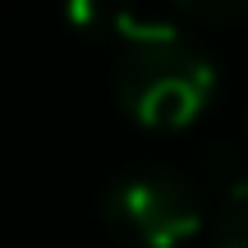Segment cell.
<instances>
[{"label": "cell", "mask_w": 248, "mask_h": 248, "mask_svg": "<svg viewBox=\"0 0 248 248\" xmlns=\"http://www.w3.org/2000/svg\"><path fill=\"white\" fill-rule=\"evenodd\" d=\"M115 101L142 129H188L216 97V64L175 23L129 42L115 60Z\"/></svg>", "instance_id": "6da1fadb"}, {"label": "cell", "mask_w": 248, "mask_h": 248, "mask_svg": "<svg viewBox=\"0 0 248 248\" xmlns=\"http://www.w3.org/2000/svg\"><path fill=\"white\" fill-rule=\"evenodd\" d=\"M101 216L133 248H179L202 230L207 207L188 175L170 166H142L106 188Z\"/></svg>", "instance_id": "7a4b0ae2"}, {"label": "cell", "mask_w": 248, "mask_h": 248, "mask_svg": "<svg viewBox=\"0 0 248 248\" xmlns=\"http://www.w3.org/2000/svg\"><path fill=\"white\" fill-rule=\"evenodd\" d=\"M64 18H69L74 32L110 42L115 51H124L129 42H138V37H147L152 28L166 23V18L142 14L138 0H64Z\"/></svg>", "instance_id": "3957f363"}, {"label": "cell", "mask_w": 248, "mask_h": 248, "mask_svg": "<svg viewBox=\"0 0 248 248\" xmlns=\"http://www.w3.org/2000/svg\"><path fill=\"white\" fill-rule=\"evenodd\" d=\"M212 248H248V179L225 193L221 216H216Z\"/></svg>", "instance_id": "277c9868"}, {"label": "cell", "mask_w": 248, "mask_h": 248, "mask_svg": "<svg viewBox=\"0 0 248 248\" xmlns=\"http://www.w3.org/2000/svg\"><path fill=\"white\" fill-rule=\"evenodd\" d=\"M170 5H179V14L198 23H239L248 14V0H170Z\"/></svg>", "instance_id": "5b68a950"}]
</instances>
